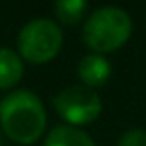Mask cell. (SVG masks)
<instances>
[{
    "label": "cell",
    "instance_id": "3",
    "mask_svg": "<svg viewBox=\"0 0 146 146\" xmlns=\"http://www.w3.org/2000/svg\"><path fill=\"white\" fill-rule=\"evenodd\" d=\"M17 46L21 57L28 63H48L59 54L63 46V32L50 19H35L22 26Z\"/></svg>",
    "mask_w": 146,
    "mask_h": 146
},
{
    "label": "cell",
    "instance_id": "4",
    "mask_svg": "<svg viewBox=\"0 0 146 146\" xmlns=\"http://www.w3.org/2000/svg\"><path fill=\"white\" fill-rule=\"evenodd\" d=\"M54 107L68 126H85L94 122L102 113V100L98 93L85 85H70L59 91L54 98Z\"/></svg>",
    "mask_w": 146,
    "mask_h": 146
},
{
    "label": "cell",
    "instance_id": "1",
    "mask_svg": "<svg viewBox=\"0 0 146 146\" xmlns=\"http://www.w3.org/2000/svg\"><path fill=\"white\" fill-rule=\"evenodd\" d=\"M0 126L15 143H35L46 128V111L41 98L26 89L9 93L0 102Z\"/></svg>",
    "mask_w": 146,
    "mask_h": 146
},
{
    "label": "cell",
    "instance_id": "6",
    "mask_svg": "<svg viewBox=\"0 0 146 146\" xmlns=\"http://www.w3.org/2000/svg\"><path fill=\"white\" fill-rule=\"evenodd\" d=\"M24 74L22 57L11 48H0V89H13Z\"/></svg>",
    "mask_w": 146,
    "mask_h": 146
},
{
    "label": "cell",
    "instance_id": "8",
    "mask_svg": "<svg viewBox=\"0 0 146 146\" xmlns=\"http://www.w3.org/2000/svg\"><path fill=\"white\" fill-rule=\"evenodd\" d=\"M87 11V2L83 0H57L54 4V13L57 21L67 26H74L83 19Z\"/></svg>",
    "mask_w": 146,
    "mask_h": 146
},
{
    "label": "cell",
    "instance_id": "5",
    "mask_svg": "<svg viewBox=\"0 0 146 146\" xmlns=\"http://www.w3.org/2000/svg\"><path fill=\"white\" fill-rule=\"evenodd\" d=\"M78 78L85 83V87H102L111 78V65L100 54H89L82 57L78 63Z\"/></svg>",
    "mask_w": 146,
    "mask_h": 146
},
{
    "label": "cell",
    "instance_id": "7",
    "mask_svg": "<svg viewBox=\"0 0 146 146\" xmlns=\"http://www.w3.org/2000/svg\"><path fill=\"white\" fill-rule=\"evenodd\" d=\"M44 146H96L85 131L74 126H57L46 135Z\"/></svg>",
    "mask_w": 146,
    "mask_h": 146
},
{
    "label": "cell",
    "instance_id": "10",
    "mask_svg": "<svg viewBox=\"0 0 146 146\" xmlns=\"http://www.w3.org/2000/svg\"><path fill=\"white\" fill-rule=\"evenodd\" d=\"M0 146H4V139H2V131H0Z\"/></svg>",
    "mask_w": 146,
    "mask_h": 146
},
{
    "label": "cell",
    "instance_id": "9",
    "mask_svg": "<svg viewBox=\"0 0 146 146\" xmlns=\"http://www.w3.org/2000/svg\"><path fill=\"white\" fill-rule=\"evenodd\" d=\"M118 146H146V131L144 129H128L120 135Z\"/></svg>",
    "mask_w": 146,
    "mask_h": 146
},
{
    "label": "cell",
    "instance_id": "2",
    "mask_svg": "<svg viewBox=\"0 0 146 146\" xmlns=\"http://www.w3.org/2000/svg\"><path fill=\"white\" fill-rule=\"evenodd\" d=\"M131 35V19L124 9L106 6L93 11L83 24V43L96 54L120 48Z\"/></svg>",
    "mask_w": 146,
    "mask_h": 146
}]
</instances>
